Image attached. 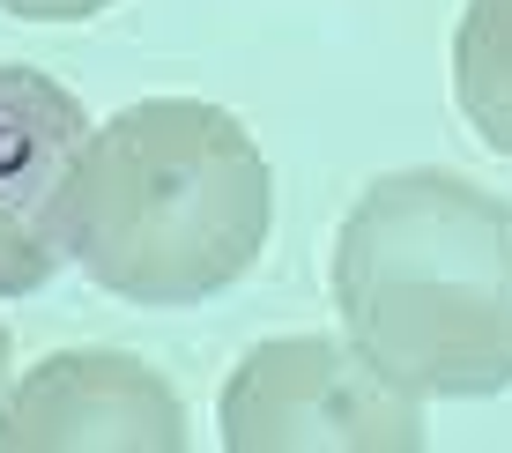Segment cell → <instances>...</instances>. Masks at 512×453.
<instances>
[{
	"label": "cell",
	"instance_id": "7a4b0ae2",
	"mask_svg": "<svg viewBox=\"0 0 512 453\" xmlns=\"http://www.w3.org/2000/svg\"><path fill=\"white\" fill-rule=\"evenodd\" d=\"M275 179L238 112L149 97L90 127L75 171V260L127 305H201L268 246Z\"/></svg>",
	"mask_w": 512,
	"mask_h": 453
},
{
	"label": "cell",
	"instance_id": "8992f818",
	"mask_svg": "<svg viewBox=\"0 0 512 453\" xmlns=\"http://www.w3.org/2000/svg\"><path fill=\"white\" fill-rule=\"evenodd\" d=\"M453 97L468 127L498 156H512V0H468L453 30Z\"/></svg>",
	"mask_w": 512,
	"mask_h": 453
},
{
	"label": "cell",
	"instance_id": "277c9868",
	"mask_svg": "<svg viewBox=\"0 0 512 453\" xmlns=\"http://www.w3.org/2000/svg\"><path fill=\"white\" fill-rule=\"evenodd\" d=\"M90 119L75 90L0 60V298H30L75 253V171Z\"/></svg>",
	"mask_w": 512,
	"mask_h": 453
},
{
	"label": "cell",
	"instance_id": "ba28073f",
	"mask_svg": "<svg viewBox=\"0 0 512 453\" xmlns=\"http://www.w3.org/2000/svg\"><path fill=\"white\" fill-rule=\"evenodd\" d=\"M8 357H15V342H8V327H0V379H8Z\"/></svg>",
	"mask_w": 512,
	"mask_h": 453
},
{
	"label": "cell",
	"instance_id": "3957f363",
	"mask_svg": "<svg viewBox=\"0 0 512 453\" xmlns=\"http://www.w3.org/2000/svg\"><path fill=\"white\" fill-rule=\"evenodd\" d=\"M231 453H416L423 409L357 342L282 335L238 357L223 379Z\"/></svg>",
	"mask_w": 512,
	"mask_h": 453
},
{
	"label": "cell",
	"instance_id": "52a82bcc",
	"mask_svg": "<svg viewBox=\"0 0 512 453\" xmlns=\"http://www.w3.org/2000/svg\"><path fill=\"white\" fill-rule=\"evenodd\" d=\"M0 8L23 23H82V15H104L112 0H0Z\"/></svg>",
	"mask_w": 512,
	"mask_h": 453
},
{
	"label": "cell",
	"instance_id": "6da1fadb",
	"mask_svg": "<svg viewBox=\"0 0 512 453\" xmlns=\"http://www.w3.org/2000/svg\"><path fill=\"white\" fill-rule=\"evenodd\" d=\"M334 312L409 394L512 387V201L461 171H386L334 238Z\"/></svg>",
	"mask_w": 512,
	"mask_h": 453
},
{
	"label": "cell",
	"instance_id": "5b68a950",
	"mask_svg": "<svg viewBox=\"0 0 512 453\" xmlns=\"http://www.w3.org/2000/svg\"><path fill=\"white\" fill-rule=\"evenodd\" d=\"M186 402L127 350H60L0 402V453H179Z\"/></svg>",
	"mask_w": 512,
	"mask_h": 453
}]
</instances>
